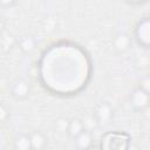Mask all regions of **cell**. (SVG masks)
I'll return each mask as SVG.
<instances>
[{"label":"cell","mask_w":150,"mask_h":150,"mask_svg":"<svg viewBox=\"0 0 150 150\" xmlns=\"http://www.w3.org/2000/svg\"><path fill=\"white\" fill-rule=\"evenodd\" d=\"M14 148L18 150H30V137L29 134H20L14 141Z\"/></svg>","instance_id":"cell-11"},{"label":"cell","mask_w":150,"mask_h":150,"mask_svg":"<svg viewBox=\"0 0 150 150\" xmlns=\"http://www.w3.org/2000/svg\"><path fill=\"white\" fill-rule=\"evenodd\" d=\"M75 146L77 149H89L93 146V136L89 130L84 129L82 132H80L76 137L73 138Z\"/></svg>","instance_id":"cell-8"},{"label":"cell","mask_w":150,"mask_h":150,"mask_svg":"<svg viewBox=\"0 0 150 150\" xmlns=\"http://www.w3.org/2000/svg\"><path fill=\"white\" fill-rule=\"evenodd\" d=\"M125 1L130 5H142V4L146 2L148 0H125Z\"/></svg>","instance_id":"cell-16"},{"label":"cell","mask_w":150,"mask_h":150,"mask_svg":"<svg viewBox=\"0 0 150 150\" xmlns=\"http://www.w3.org/2000/svg\"><path fill=\"white\" fill-rule=\"evenodd\" d=\"M4 28H5V21L2 20V18H0V33L4 30Z\"/></svg>","instance_id":"cell-17"},{"label":"cell","mask_w":150,"mask_h":150,"mask_svg":"<svg viewBox=\"0 0 150 150\" xmlns=\"http://www.w3.org/2000/svg\"><path fill=\"white\" fill-rule=\"evenodd\" d=\"M9 118V110L8 108L4 104V103H0V124H4L8 121Z\"/></svg>","instance_id":"cell-14"},{"label":"cell","mask_w":150,"mask_h":150,"mask_svg":"<svg viewBox=\"0 0 150 150\" xmlns=\"http://www.w3.org/2000/svg\"><path fill=\"white\" fill-rule=\"evenodd\" d=\"M19 47L22 52L29 53L35 48V40L32 36H22L19 40Z\"/></svg>","instance_id":"cell-12"},{"label":"cell","mask_w":150,"mask_h":150,"mask_svg":"<svg viewBox=\"0 0 150 150\" xmlns=\"http://www.w3.org/2000/svg\"><path fill=\"white\" fill-rule=\"evenodd\" d=\"M68 122H69L68 118H64V117L59 118V120L55 122V128H56V130L60 131V132H67Z\"/></svg>","instance_id":"cell-13"},{"label":"cell","mask_w":150,"mask_h":150,"mask_svg":"<svg viewBox=\"0 0 150 150\" xmlns=\"http://www.w3.org/2000/svg\"><path fill=\"white\" fill-rule=\"evenodd\" d=\"M131 137L129 134L120 130L104 132L100 138V148L105 150H125L130 145Z\"/></svg>","instance_id":"cell-2"},{"label":"cell","mask_w":150,"mask_h":150,"mask_svg":"<svg viewBox=\"0 0 150 150\" xmlns=\"http://www.w3.org/2000/svg\"><path fill=\"white\" fill-rule=\"evenodd\" d=\"M30 137V144H32V149H45L48 144V139L45 136V134H42L41 131H33L29 134Z\"/></svg>","instance_id":"cell-10"},{"label":"cell","mask_w":150,"mask_h":150,"mask_svg":"<svg viewBox=\"0 0 150 150\" xmlns=\"http://www.w3.org/2000/svg\"><path fill=\"white\" fill-rule=\"evenodd\" d=\"M84 130V124H83V121L79 117H74L71 120H69L68 122V128H67V132L69 137L74 138L76 137L80 132H82Z\"/></svg>","instance_id":"cell-9"},{"label":"cell","mask_w":150,"mask_h":150,"mask_svg":"<svg viewBox=\"0 0 150 150\" xmlns=\"http://www.w3.org/2000/svg\"><path fill=\"white\" fill-rule=\"evenodd\" d=\"M131 46V38L127 33H118L112 40V47L115 50L123 53L127 52Z\"/></svg>","instance_id":"cell-7"},{"label":"cell","mask_w":150,"mask_h":150,"mask_svg":"<svg viewBox=\"0 0 150 150\" xmlns=\"http://www.w3.org/2000/svg\"><path fill=\"white\" fill-rule=\"evenodd\" d=\"M130 104L136 111H143L149 105V91L142 87L135 88L130 95Z\"/></svg>","instance_id":"cell-4"},{"label":"cell","mask_w":150,"mask_h":150,"mask_svg":"<svg viewBox=\"0 0 150 150\" xmlns=\"http://www.w3.org/2000/svg\"><path fill=\"white\" fill-rule=\"evenodd\" d=\"M135 40L137 45L144 49H148L150 46V21L148 16L142 18L135 26L134 32Z\"/></svg>","instance_id":"cell-3"},{"label":"cell","mask_w":150,"mask_h":150,"mask_svg":"<svg viewBox=\"0 0 150 150\" xmlns=\"http://www.w3.org/2000/svg\"><path fill=\"white\" fill-rule=\"evenodd\" d=\"M16 4V0H0V7L1 8H9Z\"/></svg>","instance_id":"cell-15"},{"label":"cell","mask_w":150,"mask_h":150,"mask_svg":"<svg viewBox=\"0 0 150 150\" xmlns=\"http://www.w3.org/2000/svg\"><path fill=\"white\" fill-rule=\"evenodd\" d=\"M29 91H30L29 83L26 80H22V79H19V80L14 81L12 87H11L12 96L15 97L16 100H25V98H27L28 95H29Z\"/></svg>","instance_id":"cell-6"},{"label":"cell","mask_w":150,"mask_h":150,"mask_svg":"<svg viewBox=\"0 0 150 150\" xmlns=\"http://www.w3.org/2000/svg\"><path fill=\"white\" fill-rule=\"evenodd\" d=\"M93 63L89 54L79 45L61 41L43 50L38 63L41 86L56 96H73L89 83Z\"/></svg>","instance_id":"cell-1"},{"label":"cell","mask_w":150,"mask_h":150,"mask_svg":"<svg viewBox=\"0 0 150 150\" xmlns=\"http://www.w3.org/2000/svg\"><path fill=\"white\" fill-rule=\"evenodd\" d=\"M93 115L97 122V125H109L114 118V110L109 103L102 102L95 108Z\"/></svg>","instance_id":"cell-5"}]
</instances>
